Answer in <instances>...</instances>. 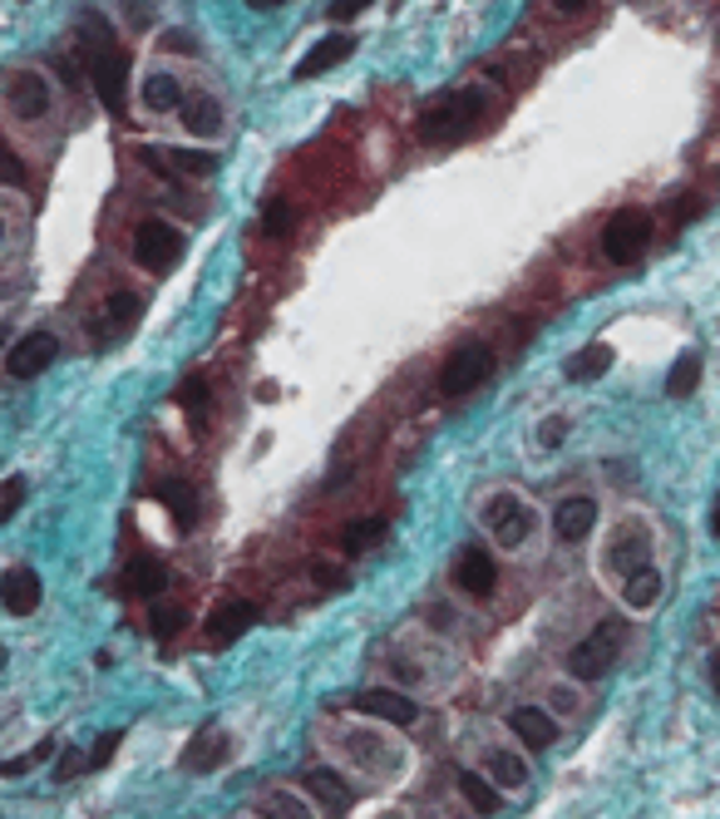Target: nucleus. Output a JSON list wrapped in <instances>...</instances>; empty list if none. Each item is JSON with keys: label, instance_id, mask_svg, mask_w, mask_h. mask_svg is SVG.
Instances as JSON below:
<instances>
[{"label": "nucleus", "instance_id": "34", "mask_svg": "<svg viewBox=\"0 0 720 819\" xmlns=\"http://www.w3.org/2000/svg\"><path fill=\"white\" fill-rule=\"evenodd\" d=\"M262 227H266V232H276V237L292 232V207H286L282 197H272V203H266V213H262Z\"/></svg>", "mask_w": 720, "mask_h": 819}, {"label": "nucleus", "instance_id": "39", "mask_svg": "<svg viewBox=\"0 0 720 819\" xmlns=\"http://www.w3.org/2000/svg\"><path fill=\"white\" fill-rule=\"evenodd\" d=\"M163 45H168V49H178V55H197V39H193V35H183V30H168Z\"/></svg>", "mask_w": 720, "mask_h": 819}, {"label": "nucleus", "instance_id": "44", "mask_svg": "<svg viewBox=\"0 0 720 819\" xmlns=\"http://www.w3.org/2000/svg\"><path fill=\"white\" fill-rule=\"evenodd\" d=\"M710 676H716V691H720V651L710 657Z\"/></svg>", "mask_w": 720, "mask_h": 819}, {"label": "nucleus", "instance_id": "18", "mask_svg": "<svg viewBox=\"0 0 720 819\" xmlns=\"http://www.w3.org/2000/svg\"><path fill=\"white\" fill-rule=\"evenodd\" d=\"M351 49H355V39L351 35H325L321 45L311 49V55L296 65V79H311V75H325V69H335L341 59H351Z\"/></svg>", "mask_w": 720, "mask_h": 819}, {"label": "nucleus", "instance_id": "46", "mask_svg": "<svg viewBox=\"0 0 720 819\" xmlns=\"http://www.w3.org/2000/svg\"><path fill=\"white\" fill-rule=\"evenodd\" d=\"M0 667H5V647H0Z\"/></svg>", "mask_w": 720, "mask_h": 819}, {"label": "nucleus", "instance_id": "29", "mask_svg": "<svg viewBox=\"0 0 720 819\" xmlns=\"http://www.w3.org/2000/svg\"><path fill=\"white\" fill-rule=\"evenodd\" d=\"M262 819H311V809L301 805V795H286V789H272V795H262Z\"/></svg>", "mask_w": 720, "mask_h": 819}, {"label": "nucleus", "instance_id": "21", "mask_svg": "<svg viewBox=\"0 0 720 819\" xmlns=\"http://www.w3.org/2000/svg\"><path fill=\"white\" fill-rule=\"evenodd\" d=\"M385 533H390V519H385V513H365V519H355L351 528L341 533V548L345 553H365V548H375Z\"/></svg>", "mask_w": 720, "mask_h": 819}, {"label": "nucleus", "instance_id": "41", "mask_svg": "<svg viewBox=\"0 0 720 819\" xmlns=\"http://www.w3.org/2000/svg\"><path fill=\"white\" fill-rule=\"evenodd\" d=\"M311 578H316V582H325V588H341V582H345V578H341V568H325V562H311Z\"/></svg>", "mask_w": 720, "mask_h": 819}, {"label": "nucleus", "instance_id": "9", "mask_svg": "<svg viewBox=\"0 0 720 819\" xmlns=\"http://www.w3.org/2000/svg\"><path fill=\"white\" fill-rule=\"evenodd\" d=\"M454 582H459L469 598H489L493 582H499V568H493V558L483 548H464L459 562H454Z\"/></svg>", "mask_w": 720, "mask_h": 819}, {"label": "nucleus", "instance_id": "12", "mask_svg": "<svg viewBox=\"0 0 720 819\" xmlns=\"http://www.w3.org/2000/svg\"><path fill=\"white\" fill-rule=\"evenodd\" d=\"M0 602H5V612H15V617H30V612L39 607V578H35V568H10L5 582H0Z\"/></svg>", "mask_w": 720, "mask_h": 819}, {"label": "nucleus", "instance_id": "30", "mask_svg": "<svg viewBox=\"0 0 720 819\" xmlns=\"http://www.w3.org/2000/svg\"><path fill=\"white\" fill-rule=\"evenodd\" d=\"M489 770H493L499 785H523V780H528V765H523L518 755H503V750H493V755H489Z\"/></svg>", "mask_w": 720, "mask_h": 819}, {"label": "nucleus", "instance_id": "42", "mask_svg": "<svg viewBox=\"0 0 720 819\" xmlns=\"http://www.w3.org/2000/svg\"><path fill=\"white\" fill-rule=\"evenodd\" d=\"M365 10V0H335L331 5V20H355Z\"/></svg>", "mask_w": 720, "mask_h": 819}, {"label": "nucleus", "instance_id": "11", "mask_svg": "<svg viewBox=\"0 0 720 819\" xmlns=\"http://www.w3.org/2000/svg\"><path fill=\"white\" fill-rule=\"evenodd\" d=\"M227 755V730L222 726H203L193 740H187L183 750V770H197V775H207V770H217Z\"/></svg>", "mask_w": 720, "mask_h": 819}, {"label": "nucleus", "instance_id": "19", "mask_svg": "<svg viewBox=\"0 0 720 819\" xmlns=\"http://www.w3.org/2000/svg\"><path fill=\"white\" fill-rule=\"evenodd\" d=\"M607 371H612V345H607V341H592V345H582V351L568 361V380H578V385L602 380V375H607Z\"/></svg>", "mask_w": 720, "mask_h": 819}, {"label": "nucleus", "instance_id": "5", "mask_svg": "<svg viewBox=\"0 0 720 819\" xmlns=\"http://www.w3.org/2000/svg\"><path fill=\"white\" fill-rule=\"evenodd\" d=\"M493 371V351L489 345H459L439 371V390L444 395H469L473 385H483Z\"/></svg>", "mask_w": 720, "mask_h": 819}, {"label": "nucleus", "instance_id": "3", "mask_svg": "<svg viewBox=\"0 0 720 819\" xmlns=\"http://www.w3.org/2000/svg\"><path fill=\"white\" fill-rule=\"evenodd\" d=\"M647 242H651V217L641 213V207H621V213H612L607 227H602V257H607L612 266H631L647 252Z\"/></svg>", "mask_w": 720, "mask_h": 819}, {"label": "nucleus", "instance_id": "17", "mask_svg": "<svg viewBox=\"0 0 720 819\" xmlns=\"http://www.w3.org/2000/svg\"><path fill=\"white\" fill-rule=\"evenodd\" d=\"M306 789H311V795L321 799L325 815H331V819H341L345 809H351V789H345V780L335 775V770H325V765L306 770Z\"/></svg>", "mask_w": 720, "mask_h": 819}, {"label": "nucleus", "instance_id": "23", "mask_svg": "<svg viewBox=\"0 0 720 819\" xmlns=\"http://www.w3.org/2000/svg\"><path fill=\"white\" fill-rule=\"evenodd\" d=\"M128 588H134L138 598H158V592L168 588V568L158 558H134V568H128Z\"/></svg>", "mask_w": 720, "mask_h": 819}, {"label": "nucleus", "instance_id": "8", "mask_svg": "<svg viewBox=\"0 0 720 819\" xmlns=\"http://www.w3.org/2000/svg\"><path fill=\"white\" fill-rule=\"evenodd\" d=\"M355 710H365V716H380V720H390V726H414V720H420V706H414L410 696H400V691H385V686L361 691V696H355Z\"/></svg>", "mask_w": 720, "mask_h": 819}, {"label": "nucleus", "instance_id": "15", "mask_svg": "<svg viewBox=\"0 0 720 819\" xmlns=\"http://www.w3.org/2000/svg\"><path fill=\"white\" fill-rule=\"evenodd\" d=\"M10 104H15L20 118H39L49 109V84L45 75H10Z\"/></svg>", "mask_w": 720, "mask_h": 819}, {"label": "nucleus", "instance_id": "38", "mask_svg": "<svg viewBox=\"0 0 720 819\" xmlns=\"http://www.w3.org/2000/svg\"><path fill=\"white\" fill-rule=\"evenodd\" d=\"M20 499H25V484H20V479H10V484H5V499H0V523H5L10 513L20 509Z\"/></svg>", "mask_w": 720, "mask_h": 819}, {"label": "nucleus", "instance_id": "36", "mask_svg": "<svg viewBox=\"0 0 720 819\" xmlns=\"http://www.w3.org/2000/svg\"><path fill=\"white\" fill-rule=\"evenodd\" d=\"M0 183L25 187V163H20L15 153H5V148H0Z\"/></svg>", "mask_w": 720, "mask_h": 819}, {"label": "nucleus", "instance_id": "40", "mask_svg": "<svg viewBox=\"0 0 720 819\" xmlns=\"http://www.w3.org/2000/svg\"><path fill=\"white\" fill-rule=\"evenodd\" d=\"M562 434H568V420H542L538 440H542V444H548V450H552V444H562Z\"/></svg>", "mask_w": 720, "mask_h": 819}, {"label": "nucleus", "instance_id": "35", "mask_svg": "<svg viewBox=\"0 0 720 819\" xmlns=\"http://www.w3.org/2000/svg\"><path fill=\"white\" fill-rule=\"evenodd\" d=\"M49 750H55V740H39V746L30 750V755H20V760H10V765H0V775H25V770L35 765V760H45Z\"/></svg>", "mask_w": 720, "mask_h": 819}, {"label": "nucleus", "instance_id": "25", "mask_svg": "<svg viewBox=\"0 0 720 819\" xmlns=\"http://www.w3.org/2000/svg\"><path fill=\"white\" fill-rule=\"evenodd\" d=\"M696 385H700V355H696V351H686L676 365H671V375H666V395H671V400H686V395L696 390Z\"/></svg>", "mask_w": 720, "mask_h": 819}, {"label": "nucleus", "instance_id": "2", "mask_svg": "<svg viewBox=\"0 0 720 819\" xmlns=\"http://www.w3.org/2000/svg\"><path fill=\"white\" fill-rule=\"evenodd\" d=\"M621 637H627V627H621L617 617L597 622V627H592V637H582L578 647L568 651V671H572L578 681L607 676V667L617 661V651H621Z\"/></svg>", "mask_w": 720, "mask_h": 819}, {"label": "nucleus", "instance_id": "4", "mask_svg": "<svg viewBox=\"0 0 720 819\" xmlns=\"http://www.w3.org/2000/svg\"><path fill=\"white\" fill-rule=\"evenodd\" d=\"M134 257H138L144 272L168 276L178 262H183V232L158 223V217H148V223H138V232H134Z\"/></svg>", "mask_w": 720, "mask_h": 819}, {"label": "nucleus", "instance_id": "20", "mask_svg": "<svg viewBox=\"0 0 720 819\" xmlns=\"http://www.w3.org/2000/svg\"><path fill=\"white\" fill-rule=\"evenodd\" d=\"M183 124L193 128L197 138H213L217 128H222V104H217L213 94H193V99H183Z\"/></svg>", "mask_w": 720, "mask_h": 819}, {"label": "nucleus", "instance_id": "7", "mask_svg": "<svg viewBox=\"0 0 720 819\" xmlns=\"http://www.w3.org/2000/svg\"><path fill=\"white\" fill-rule=\"evenodd\" d=\"M59 355V341L49 331H30V335H20L15 345H10V355H5V365H10V375L15 380H30V375H39L49 361Z\"/></svg>", "mask_w": 720, "mask_h": 819}, {"label": "nucleus", "instance_id": "6", "mask_svg": "<svg viewBox=\"0 0 720 819\" xmlns=\"http://www.w3.org/2000/svg\"><path fill=\"white\" fill-rule=\"evenodd\" d=\"M483 523H489V533L503 543V548H518V543L533 533V513L518 493H493V499L483 503Z\"/></svg>", "mask_w": 720, "mask_h": 819}, {"label": "nucleus", "instance_id": "22", "mask_svg": "<svg viewBox=\"0 0 720 819\" xmlns=\"http://www.w3.org/2000/svg\"><path fill=\"white\" fill-rule=\"evenodd\" d=\"M158 499L173 509V519L178 523H193V513H197V493H193V479H163L158 484Z\"/></svg>", "mask_w": 720, "mask_h": 819}, {"label": "nucleus", "instance_id": "16", "mask_svg": "<svg viewBox=\"0 0 720 819\" xmlns=\"http://www.w3.org/2000/svg\"><path fill=\"white\" fill-rule=\"evenodd\" d=\"M508 726L518 730V740H523L528 750H548L552 740H558V726H552V716H548V710H538V706H518V710L508 716Z\"/></svg>", "mask_w": 720, "mask_h": 819}, {"label": "nucleus", "instance_id": "28", "mask_svg": "<svg viewBox=\"0 0 720 819\" xmlns=\"http://www.w3.org/2000/svg\"><path fill=\"white\" fill-rule=\"evenodd\" d=\"M138 316H144V302H138L134 292H114V296H108V306H104L108 331H128Z\"/></svg>", "mask_w": 720, "mask_h": 819}, {"label": "nucleus", "instance_id": "24", "mask_svg": "<svg viewBox=\"0 0 720 819\" xmlns=\"http://www.w3.org/2000/svg\"><path fill=\"white\" fill-rule=\"evenodd\" d=\"M144 104L153 114H168V109H183V89H178L173 75H148L144 79Z\"/></svg>", "mask_w": 720, "mask_h": 819}, {"label": "nucleus", "instance_id": "1", "mask_svg": "<svg viewBox=\"0 0 720 819\" xmlns=\"http://www.w3.org/2000/svg\"><path fill=\"white\" fill-rule=\"evenodd\" d=\"M483 94L479 89H449L420 114V138L424 144H454L459 134H469V124L479 118Z\"/></svg>", "mask_w": 720, "mask_h": 819}, {"label": "nucleus", "instance_id": "14", "mask_svg": "<svg viewBox=\"0 0 720 819\" xmlns=\"http://www.w3.org/2000/svg\"><path fill=\"white\" fill-rule=\"evenodd\" d=\"M647 553H651V543H647V533L641 528H621L617 538H612V548H607V568L612 572H641L647 568Z\"/></svg>", "mask_w": 720, "mask_h": 819}, {"label": "nucleus", "instance_id": "27", "mask_svg": "<svg viewBox=\"0 0 720 819\" xmlns=\"http://www.w3.org/2000/svg\"><path fill=\"white\" fill-rule=\"evenodd\" d=\"M656 598H661V572H656V568H641V572H631V578H627V607L647 612Z\"/></svg>", "mask_w": 720, "mask_h": 819}, {"label": "nucleus", "instance_id": "45", "mask_svg": "<svg viewBox=\"0 0 720 819\" xmlns=\"http://www.w3.org/2000/svg\"><path fill=\"white\" fill-rule=\"evenodd\" d=\"M716 533H720V503H716Z\"/></svg>", "mask_w": 720, "mask_h": 819}, {"label": "nucleus", "instance_id": "10", "mask_svg": "<svg viewBox=\"0 0 720 819\" xmlns=\"http://www.w3.org/2000/svg\"><path fill=\"white\" fill-rule=\"evenodd\" d=\"M592 523H597V503L592 499H562L558 513H552V533H558L562 543H582L592 533Z\"/></svg>", "mask_w": 720, "mask_h": 819}, {"label": "nucleus", "instance_id": "31", "mask_svg": "<svg viewBox=\"0 0 720 819\" xmlns=\"http://www.w3.org/2000/svg\"><path fill=\"white\" fill-rule=\"evenodd\" d=\"M168 158H173L178 168H183V173H197V178H207L217 168V158L213 153H193V148H163Z\"/></svg>", "mask_w": 720, "mask_h": 819}, {"label": "nucleus", "instance_id": "13", "mask_svg": "<svg viewBox=\"0 0 720 819\" xmlns=\"http://www.w3.org/2000/svg\"><path fill=\"white\" fill-rule=\"evenodd\" d=\"M252 622H256V602H242V598H237V602H222V607L207 617V637H213L217 647H227V641L242 637Z\"/></svg>", "mask_w": 720, "mask_h": 819}, {"label": "nucleus", "instance_id": "43", "mask_svg": "<svg viewBox=\"0 0 720 819\" xmlns=\"http://www.w3.org/2000/svg\"><path fill=\"white\" fill-rule=\"evenodd\" d=\"M700 213V197H681L676 203V217H696Z\"/></svg>", "mask_w": 720, "mask_h": 819}, {"label": "nucleus", "instance_id": "32", "mask_svg": "<svg viewBox=\"0 0 720 819\" xmlns=\"http://www.w3.org/2000/svg\"><path fill=\"white\" fill-rule=\"evenodd\" d=\"M183 622H187V612L178 602H153V637H173Z\"/></svg>", "mask_w": 720, "mask_h": 819}, {"label": "nucleus", "instance_id": "37", "mask_svg": "<svg viewBox=\"0 0 720 819\" xmlns=\"http://www.w3.org/2000/svg\"><path fill=\"white\" fill-rule=\"evenodd\" d=\"M114 750H118V730H114V736H99V740H94V750H89V770L108 765V755H114Z\"/></svg>", "mask_w": 720, "mask_h": 819}, {"label": "nucleus", "instance_id": "47", "mask_svg": "<svg viewBox=\"0 0 720 819\" xmlns=\"http://www.w3.org/2000/svg\"><path fill=\"white\" fill-rule=\"evenodd\" d=\"M0 237H5V223H0Z\"/></svg>", "mask_w": 720, "mask_h": 819}, {"label": "nucleus", "instance_id": "26", "mask_svg": "<svg viewBox=\"0 0 720 819\" xmlns=\"http://www.w3.org/2000/svg\"><path fill=\"white\" fill-rule=\"evenodd\" d=\"M459 795L469 799V805L479 809V815H499V805H503V799L493 795V785H489V780H483V775H473V770H464V775H459Z\"/></svg>", "mask_w": 720, "mask_h": 819}, {"label": "nucleus", "instance_id": "33", "mask_svg": "<svg viewBox=\"0 0 720 819\" xmlns=\"http://www.w3.org/2000/svg\"><path fill=\"white\" fill-rule=\"evenodd\" d=\"M178 405H183L187 414H203L207 410V385L203 380H183V385H178Z\"/></svg>", "mask_w": 720, "mask_h": 819}]
</instances>
